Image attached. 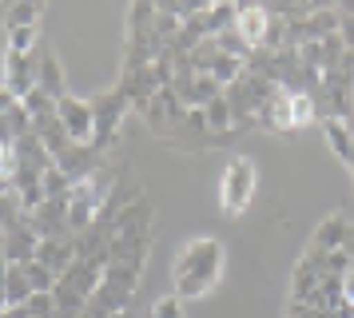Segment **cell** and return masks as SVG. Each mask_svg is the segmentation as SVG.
I'll use <instances>...</instances> for the list:
<instances>
[{
    "label": "cell",
    "instance_id": "obj_1",
    "mask_svg": "<svg viewBox=\"0 0 354 318\" xmlns=\"http://www.w3.org/2000/svg\"><path fill=\"white\" fill-rule=\"evenodd\" d=\"M223 243L211 235H195L187 238L176 251V263H171V290H176L183 302L203 299L211 286L223 279Z\"/></svg>",
    "mask_w": 354,
    "mask_h": 318
},
{
    "label": "cell",
    "instance_id": "obj_2",
    "mask_svg": "<svg viewBox=\"0 0 354 318\" xmlns=\"http://www.w3.org/2000/svg\"><path fill=\"white\" fill-rule=\"evenodd\" d=\"M255 191H259L255 163H251L247 156H231L227 167H223V175H219V207H223L227 219H239L243 211L251 207Z\"/></svg>",
    "mask_w": 354,
    "mask_h": 318
},
{
    "label": "cell",
    "instance_id": "obj_3",
    "mask_svg": "<svg viewBox=\"0 0 354 318\" xmlns=\"http://www.w3.org/2000/svg\"><path fill=\"white\" fill-rule=\"evenodd\" d=\"M131 111L128 104V92L115 84V88H108V92L92 95V120H96V127H92V147H96L100 156H108L115 147V140H120V124H124V115Z\"/></svg>",
    "mask_w": 354,
    "mask_h": 318
},
{
    "label": "cell",
    "instance_id": "obj_4",
    "mask_svg": "<svg viewBox=\"0 0 354 318\" xmlns=\"http://www.w3.org/2000/svg\"><path fill=\"white\" fill-rule=\"evenodd\" d=\"M56 115H60V124H64L72 143H92V127H96V120H92V100H80V95L68 92L56 100Z\"/></svg>",
    "mask_w": 354,
    "mask_h": 318
},
{
    "label": "cell",
    "instance_id": "obj_5",
    "mask_svg": "<svg viewBox=\"0 0 354 318\" xmlns=\"http://www.w3.org/2000/svg\"><path fill=\"white\" fill-rule=\"evenodd\" d=\"M32 64H36V88L40 92H48L52 100H60L68 95V80H64V68H60V56H56V48L40 36V44L32 48Z\"/></svg>",
    "mask_w": 354,
    "mask_h": 318
},
{
    "label": "cell",
    "instance_id": "obj_6",
    "mask_svg": "<svg viewBox=\"0 0 354 318\" xmlns=\"http://www.w3.org/2000/svg\"><path fill=\"white\" fill-rule=\"evenodd\" d=\"M310 251H351L354 254V227L346 211H335L315 227L310 235Z\"/></svg>",
    "mask_w": 354,
    "mask_h": 318
},
{
    "label": "cell",
    "instance_id": "obj_7",
    "mask_svg": "<svg viewBox=\"0 0 354 318\" xmlns=\"http://www.w3.org/2000/svg\"><path fill=\"white\" fill-rule=\"evenodd\" d=\"M36 238H72L68 235V199H44V203L28 211Z\"/></svg>",
    "mask_w": 354,
    "mask_h": 318
},
{
    "label": "cell",
    "instance_id": "obj_8",
    "mask_svg": "<svg viewBox=\"0 0 354 318\" xmlns=\"http://www.w3.org/2000/svg\"><path fill=\"white\" fill-rule=\"evenodd\" d=\"M322 279H326V251H310L306 247L299 267H295V279H290V302H303Z\"/></svg>",
    "mask_w": 354,
    "mask_h": 318
},
{
    "label": "cell",
    "instance_id": "obj_9",
    "mask_svg": "<svg viewBox=\"0 0 354 318\" xmlns=\"http://www.w3.org/2000/svg\"><path fill=\"white\" fill-rule=\"evenodd\" d=\"M120 88L128 92L131 111H140V115H144L147 104H151V100H156V92H160L156 68H151V64H144V68H136V72H120Z\"/></svg>",
    "mask_w": 354,
    "mask_h": 318
},
{
    "label": "cell",
    "instance_id": "obj_10",
    "mask_svg": "<svg viewBox=\"0 0 354 318\" xmlns=\"http://www.w3.org/2000/svg\"><path fill=\"white\" fill-rule=\"evenodd\" d=\"M36 231H32V223H28V215L20 223H12V227H4V243H0V254L8 259V263H28L36 254Z\"/></svg>",
    "mask_w": 354,
    "mask_h": 318
},
{
    "label": "cell",
    "instance_id": "obj_11",
    "mask_svg": "<svg viewBox=\"0 0 354 318\" xmlns=\"http://www.w3.org/2000/svg\"><path fill=\"white\" fill-rule=\"evenodd\" d=\"M104 159H108V156H100L92 143H72V147H68V151H64L60 159H56L52 167H60V171H64L68 179H72V183H80L84 175H92V171L100 167V163H104Z\"/></svg>",
    "mask_w": 354,
    "mask_h": 318
},
{
    "label": "cell",
    "instance_id": "obj_12",
    "mask_svg": "<svg viewBox=\"0 0 354 318\" xmlns=\"http://www.w3.org/2000/svg\"><path fill=\"white\" fill-rule=\"evenodd\" d=\"M4 88L24 100L36 88V64L32 56H20V52H4Z\"/></svg>",
    "mask_w": 354,
    "mask_h": 318
},
{
    "label": "cell",
    "instance_id": "obj_13",
    "mask_svg": "<svg viewBox=\"0 0 354 318\" xmlns=\"http://www.w3.org/2000/svg\"><path fill=\"white\" fill-rule=\"evenodd\" d=\"M32 259H36V263H44V267L60 279V274L76 263V243H72V238H40Z\"/></svg>",
    "mask_w": 354,
    "mask_h": 318
},
{
    "label": "cell",
    "instance_id": "obj_14",
    "mask_svg": "<svg viewBox=\"0 0 354 318\" xmlns=\"http://www.w3.org/2000/svg\"><path fill=\"white\" fill-rule=\"evenodd\" d=\"M267 24H271V12L255 4V8H239L235 32H239V36H243L251 48H263V40H267Z\"/></svg>",
    "mask_w": 354,
    "mask_h": 318
},
{
    "label": "cell",
    "instance_id": "obj_15",
    "mask_svg": "<svg viewBox=\"0 0 354 318\" xmlns=\"http://www.w3.org/2000/svg\"><path fill=\"white\" fill-rule=\"evenodd\" d=\"M322 135H326V143H330V151H335L342 163L354 156V127H346V124H338V120H322Z\"/></svg>",
    "mask_w": 354,
    "mask_h": 318
},
{
    "label": "cell",
    "instance_id": "obj_16",
    "mask_svg": "<svg viewBox=\"0 0 354 318\" xmlns=\"http://www.w3.org/2000/svg\"><path fill=\"white\" fill-rule=\"evenodd\" d=\"M32 299V286L24 279V267L20 263H8V279H4V302L8 306H24V302Z\"/></svg>",
    "mask_w": 354,
    "mask_h": 318
},
{
    "label": "cell",
    "instance_id": "obj_17",
    "mask_svg": "<svg viewBox=\"0 0 354 318\" xmlns=\"http://www.w3.org/2000/svg\"><path fill=\"white\" fill-rule=\"evenodd\" d=\"M203 111V124L211 127V131H235V120H231V104H227V95H215V100H211L207 108H199Z\"/></svg>",
    "mask_w": 354,
    "mask_h": 318
},
{
    "label": "cell",
    "instance_id": "obj_18",
    "mask_svg": "<svg viewBox=\"0 0 354 318\" xmlns=\"http://www.w3.org/2000/svg\"><path fill=\"white\" fill-rule=\"evenodd\" d=\"M243 68H247V64H243V60H235V56H223V52H219V56H215V60H211L207 76L215 80V84H219V88H227V84H235V80L243 76Z\"/></svg>",
    "mask_w": 354,
    "mask_h": 318
},
{
    "label": "cell",
    "instance_id": "obj_19",
    "mask_svg": "<svg viewBox=\"0 0 354 318\" xmlns=\"http://www.w3.org/2000/svg\"><path fill=\"white\" fill-rule=\"evenodd\" d=\"M20 267H24V279H28V286H32V294H52V286H56V274H52L44 263L28 259V263H20Z\"/></svg>",
    "mask_w": 354,
    "mask_h": 318
},
{
    "label": "cell",
    "instance_id": "obj_20",
    "mask_svg": "<svg viewBox=\"0 0 354 318\" xmlns=\"http://www.w3.org/2000/svg\"><path fill=\"white\" fill-rule=\"evenodd\" d=\"M40 12H44L40 4H20V0H17V4L4 12V28H40V24H36Z\"/></svg>",
    "mask_w": 354,
    "mask_h": 318
},
{
    "label": "cell",
    "instance_id": "obj_21",
    "mask_svg": "<svg viewBox=\"0 0 354 318\" xmlns=\"http://www.w3.org/2000/svg\"><path fill=\"white\" fill-rule=\"evenodd\" d=\"M151 318H187V302L179 299L176 290L171 294H160L151 302Z\"/></svg>",
    "mask_w": 354,
    "mask_h": 318
},
{
    "label": "cell",
    "instance_id": "obj_22",
    "mask_svg": "<svg viewBox=\"0 0 354 318\" xmlns=\"http://www.w3.org/2000/svg\"><path fill=\"white\" fill-rule=\"evenodd\" d=\"M36 44H40V28H8V52L32 56Z\"/></svg>",
    "mask_w": 354,
    "mask_h": 318
},
{
    "label": "cell",
    "instance_id": "obj_23",
    "mask_svg": "<svg viewBox=\"0 0 354 318\" xmlns=\"http://www.w3.org/2000/svg\"><path fill=\"white\" fill-rule=\"evenodd\" d=\"M68 195H72V179L60 167H48L44 171V199H68Z\"/></svg>",
    "mask_w": 354,
    "mask_h": 318
},
{
    "label": "cell",
    "instance_id": "obj_24",
    "mask_svg": "<svg viewBox=\"0 0 354 318\" xmlns=\"http://www.w3.org/2000/svg\"><path fill=\"white\" fill-rule=\"evenodd\" d=\"M24 310H28V318H56V302H52V294H32L24 302Z\"/></svg>",
    "mask_w": 354,
    "mask_h": 318
},
{
    "label": "cell",
    "instance_id": "obj_25",
    "mask_svg": "<svg viewBox=\"0 0 354 318\" xmlns=\"http://www.w3.org/2000/svg\"><path fill=\"white\" fill-rule=\"evenodd\" d=\"M338 36H342L346 52H354V16H338Z\"/></svg>",
    "mask_w": 354,
    "mask_h": 318
},
{
    "label": "cell",
    "instance_id": "obj_26",
    "mask_svg": "<svg viewBox=\"0 0 354 318\" xmlns=\"http://www.w3.org/2000/svg\"><path fill=\"white\" fill-rule=\"evenodd\" d=\"M287 318H319V310H310L306 302H290V306H287Z\"/></svg>",
    "mask_w": 354,
    "mask_h": 318
},
{
    "label": "cell",
    "instance_id": "obj_27",
    "mask_svg": "<svg viewBox=\"0 0 354 318\" xmlns=\"http://www.w3.org/2000/svg\"><path fill=\"white\" fill-rule=\"evenodd\" d=\"M17 104H20V100H17V95H12V92H8L4 84H0V115H4V111H12V108H17Z\"/></svg>",
    "mask_w": 354,
    "mask_h": 318
},
{
    "label": "cell",
    "instance_id": "obj_28",
    "mask_svg": "<svg viewBox=\"0 0 354 318\" xmlns=\"http://www.w3.org/2000/svg\"><path fill=\"white\" fill-rule=\"evenodd\" d=\"M335 12L338 16H354V0H335Z\"/></svg>",
    "mask_w": 354,
    "mask_h": 318
},
{
    "label": "cell",
    "instance_id": "obj_29",
    "mask_svg": "<svg viewBox=\"0 0 354 318\" xmlns=\"http://www.w3.org/2000/svg\"><path fill=\"white\" fill-rule=\"evenodd\" d=\"M310 4V12H326V8H335V0H306Z\"/></svg>",
    "mask_w": 354,
    "mask_h": 318
},
{
    "label": "cell",
    "instance_id": "obj_30",
    "mask_svg": "<svg viewBox=\"0 0 354 318\" xmlns=\"http://www.w3.org/2000/svg\"><path fill=\"white\" fill-rule=\"evenodd\" d=\"M346 171H351V179H354V156H351V159H346Z\"/></svg>",
    "mask_w": 354,
    "mask_h": 318
},
{
    "label": "cell",
    "instance_id": "obj_31",
    "mask_svg": "<svg viewBox=\"0 0 354 318\" xmlns=\"http://www.w3.org/2000/svg\"><path fill=\"white\" fill-rule=\"evenodd\" d=\"M0 243H4V231H0Z\"/></svg>",
    "mask_w": 354,
    "mask_h": 318
}]
</instances>
